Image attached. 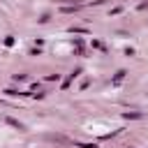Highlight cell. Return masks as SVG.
Masks as SVG:
<instances>
[{
    "instance_id": "6da1fadb",
    "label": "cell",
    "mask_w": 148,
    "mask_h": 148,
    "mask_svg": "<svg viewBox=\"0 0 148 148\" xmlns=\"http://www.w3.org/2000/svg\"><path fill=\"white\" fill-rule=\"evenodd\" d=\"M5 123H7V125H12V127H16V130H25V127H23V123H18V120H14V118H9V116L5 118Z\"/></svg>"
},
{
    "instance_id": "7a4b0ae2",
    "label": "cell",
    "mask_w": 148,
    "mask_h": 148,
    "mask_svg": "<svg viewBox=\"0 0 148 148\" xmlns=\"http://www.w3.org/2000/svg\"><path fill=\"white\" fill-rule=\"evenodd\" d=\"M123 76H125V72H123V69H120V72H118V74H116V76H113V83H120V81H123Z\"/></svg>"
},
{
    "instance_id": "3957f363",
    "label": "cell",
    "mask_w": 148,
    "mask_h": 148,
    "mask_svg": "<svg viewBox=\"0 0 148 148\" xmlns=\"http://www.w3.org/2000/svg\"><path fill=\"white\" fill-rule=\"evenodd\" d=\"M76 148H95L92 143H76Z\"/></svg>"
}]
</instances>
